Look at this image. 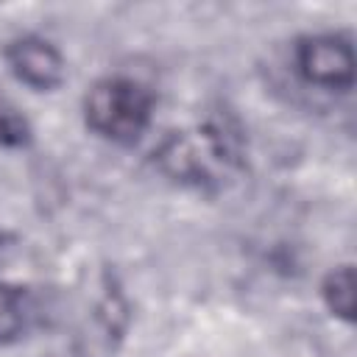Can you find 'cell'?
I'll return each mask as SVG.
<instances>
[{"mask_svg":"<svg viewBox=\"0 0 357 357\" xmlns=\"http://www.w3.org/2000/svg\"><path fill=\"white\" fill-rule=\"evenodd\" d=\"M156 167L181 184H206L223 167L240 165V134L226 123H206L198 131H173L153 151Z\"/></svg>","mask_w":357,"mask_h":357,"instance_id":"obj_1","label":"cell"},{"mask_svg":"<svg viewBox=\"0 0 357 357\" xmlns=\"http://www.w3.org/2000/svg\"><path fill=\"white\" fill-rule=\"evenodd\" d=\"M153 114V92L126 75H109L92 84L84 98V120L86 126L112 142L128 145L142 137L151 126Z\"/></svg>","mask_w":357,"mask_h":357,"instance_id":"obj_2","label":"cell"},{"mask_svg":"<svg viewBox=\"0 0 357 357\" xmlns=\"http://www.w3.org/2000/svg\"><path fill=\"white\" fill-rule=\"evenodd\" d=\"M296 67L304 81L324 89L354 86V47L340 33H310L296 45Z\"/></svg>","mask_w":357,"mask_h":357,"instance_id":"obj_3","label":"cell"},{"mask_svg":"<svg viewBox=\"0 0 357 357\" xmlns=\"http://www.w3.org/2000/svg\"><path fill=\"white\" fill-rule=\"evenodd\" d=\"M6 61L14 78L36 92H53L67 78L64 56L59 53L56 45H50L42 36H20L8 42Z\"/></svg>","mask_w":357,"mask_h":357,"instance_id":"obj_4","label":"cell"},{"mask_svg":"<svg viewBox=\"0 0 357 357\" xmlns=\"http://www.w3.org/2000/svg\"><path fill=\"white\" fill-rule=\"evenodd\" d=\"M321 296H324V304L326 310L351 324L354 321V310H357V284H354V268L351 265H337L332 268L324 282H321Z\"/></svg>","mask_w":357,"mask_h":357,"instance_id":"obj_5","label":"cell"},{"mask_svg":"<svg viewBox=\"0 0 357 357\" xmlns=\"http://www.w3.org/2000/svg\"><path fill=\"white\" fill-rule=\"evenodd\" d=\"M28 324L25 293L14 284L0 282V346H8L22 337Z\"/></svg>","mask_w":357,"mask_h":357,"instance_id":"obj_6","label":"cell"},{"mask_svg":"<svg viewBox=\"0 0 357 357\" xmlns=\"http://www.w3.org/2000/svg\"><path fill=\"white\" fill-rule=\"evenodd\" d=\"M0 142L20 148L31 142V126L28 120L8 103H0Z\"/></svg>","mask_w":357,"mask_h":357,"instance_id":"obj_7","label":"cell"}]
</instances>
